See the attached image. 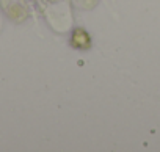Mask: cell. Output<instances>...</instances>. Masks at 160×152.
<instances>
[{"label":"cell","mask_w":160,"mask_h":152,"mask_svg":"<svg viewBox=\"0 0 160 152\" xmlns=\"http://www.w3.org/2000/svg\"><path fill=\"white\" fill-rule=\"evenodd\" d=\"M71 46L74 49H80V50L90 49L91 47V38L83 28H77V30H74V33L71 36Z\"/></svg>","instance_id":"obj_1"}]
</instances>
